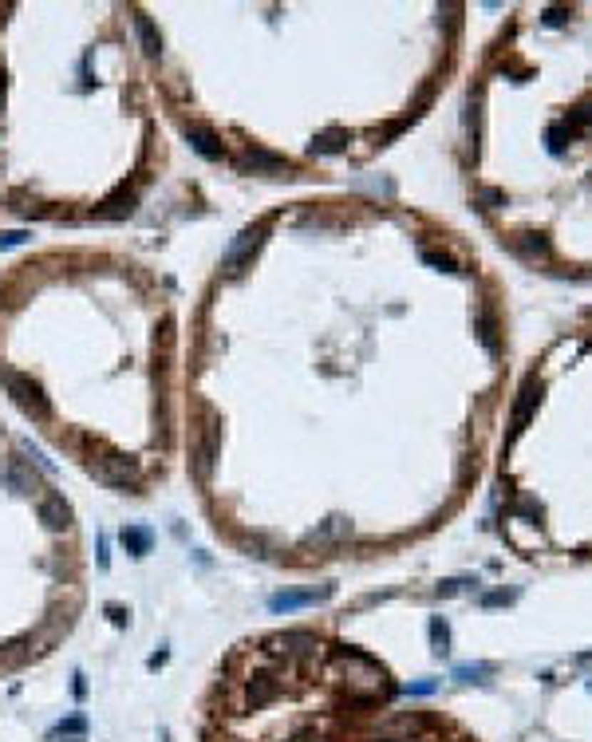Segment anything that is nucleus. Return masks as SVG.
Returning <instances> with one entry per match:
<instances>
[{
	"instance_id": "a878e982",
	"label": "nucleus",
	"mask_w": 592,
	"mask_h": 742,
	"mask_svg": "<svg viewBox=\"0 0 592 742\" xmlns=\"http://www.w3.org/2000/svg\"><path fill=\"white\" fill-rule=\"evenodd\" d=\"M576 123H584V127H592V103H588V107H581V115H576Z\"/></svg>"
},
{
	"instance_id": "6e6552de",
	"label": "nucleus",
	"mask_w": 592,
	"mask_h": 742,
	"mask_svg": "<svg viewBox=\"0 0 592 742\" xmlns=\"http://www.w3.org/2000/svg\"><path fill=\"white\" fill-rule=\"evenodd\" d=\"M0 478H4V486H9L12 494H20V498L36 494V478H32V470H24V462H4Z\"/></svg>"
},
{
	"instance_id": "f257e3e1",
	"label": "nucleus",
	"mask_w": 592,
	"mask_h": 742,
	"mask_svg": "<svg viewBox=\"0 0 592 742\" xmlns=\"http://www.w3.org/2000/svg\"><path fill=\"white\" fill-rule=\"evenodd\" d=\"M0 383L9 387L12 403H16V407L24 411L28 418H36V423H44V418L51 415V407H48V395H44V387L36 383L32 376H20V371H12V367H0Z\"/></svg>"
},
{
	"instance_id": "c85d7f7f",
	"label": "nucleus",
	"mask_w": 592,
	"mask_h": 742,
	"mask_svg": "<svg viewBox=\"0 0 592 742\" xmlns=\"http://www.w3.org/2000/svg\"><path fill=\"white\" fill-rule=\"evenodd\" d=\"M162 742H170V734H166V731H162Z\"/></svg>"
},
{
	"instance_id": "cd10ccee",
	"label": "nucleus",
	"mask_w": 592,
	"mask_h": 742,
	"mask_svg": "<svg viewBox=\"0 0 592 742\" xmlns=\"http://www.w3.org/2000/svg\"><path fill=\"white\" fill-rule=\"evenodd\" d=\"M0 111H4V79H0Z\"/></svg>"
},
{
	"instance_id": "423d86ee",
	"label": "nucleus",
	"mask_w": 592,
	"mask_h": 742,
	"mask_svg": "<svg viewBox=\"0 0 592 742\" xmlns=\"http://www.w3.org/2000/svg\"><path fill=\"white\" fill-rule=\"evenodd\" d=\"M237 166H241V170H253V174H285L288 158L269 154V150H245L241 158H237Z\"/></svg>"
},
{
	"instance_id": "0eeeda50",
	"label": "nucleus",
	"mask_w": 592,
	"mask_h": 742,
	"mask_svg": "<svg viewBox=\"0 0 592 742\" xmlns=\"http://www.w3.org/2000/svg\"><path fill=\"white\" fill-rule=\"evenodd\" d=\"M328 597H332L328 584H324L320 592H316V589H308V592H277V597H269V608H272V612H296V608L316 604V600H328Z\"/></svg>"
},
{
	"instance_id": "bb28decb",
	"label": "nucleus",
	"mask_w": 592,
	"mask_h": 742,
	"mask_svg": "<svg viewBox=\"0 0 592 742\" xmlns=\"http://www.w3.org/2000/svg\"><path fill=\"white\" fill-rule=\"evenodd\" d=\"M162 664H166V651H158V656L146 659V667H162Z\"/></svg>"
},
{
	"instance_id": "4be33fe9",
	"label": "nucleus",
	"mask_w": 592,
	"mask_h": 742,
	"mask_svg": "<svg viewBox=\"0 0 592 742\" xmlns=\"http://www.w3.org/2000/svg\"><path fill=\"white\" fill-rule=\"evenodd\" d=\"M486 671H490V667H458V679L474 683V679H478V675H486ZM478 683H482V679H478Z\"/></svg>"
},
{
	"instance_id": "aec40b11",
	"label": "nucleus",
	"mask_w": 592,
	"mask_h": 742,
	"mask_svg": "<svg viewBox=\"0 0 592 742\" xmlns=\"http://www.w3.org/2000/svg\"><path fill=\"white\" fill-rule=\"evenodd\" d=\"M107 612H111V624H118V628H127V624H131V612H127V608L107 604Z\"/></svg>"
},
{
	"instance_id": "5701e85b",
	"label": "nucleus",
	"mask_w": 592,
	"mask_h": 742,
	"mask_svg": "<svg viewBox=\"0 0 592 742\" xmlns=\"http://www.w3.org/2000/svg\"><path fill=\"white\" fill-rule=\"evenodd\" d=\"M434 691V683L427 679V683H407V695H431Z\"/></svg>"
},
{
	"instance_id": "dca6fc26",
	"label": "nucleus",
	"mask_w": 592,
	"mask_h": 742,
	"mask_svg": "<svg viewBox=\"0 0 592 742\" xmlns=\"http://www.w3.org/2000/svg\"><path fill=\"white\" fill-rule=\"evenodd\" d=\"M56 731H59V734H76V738H83V734H87V718L71 715V718H63V723H59Z\"/></svg>"
},
{
	"instance_id": "1a4fd4ad",
	"label": "nucleus",
	"mask_w": 592,
	"mask_h": 742,
	"mask_svg": "<svg viewBox=\"0 0 592 742\" xmlns=\"http://www.w3.org/2000/svg\"><path fill=\"white\" fill-rule=\"evenodd\" d=\"M118 541H123V549H127L131 557H146L154 549V529H146V525H123Z\"/></svg>"
},
{
	"instance_id": "a211bd4d",
	"label": "nucleus",
	"mask_w": 592,
	"mask_h": 742,
	"mask_svg": "<svg viewBox=\"0 0 592 742\" xmlns=\"http://www.w3.org/2000/svg\"><path fill=\"white\" fill-rule=\"evenodd\" d=\"M423 261H427V264H434V269H442V273H454V261H450L446 253H431V249H427V253H423Z\"/></svg>"
},
{
	"instance_id": "9d476101",
	"label": "nucleus",
	"mask_w": 592,
	"mask_h": 742,
	"mask_svg": "<svg viewBox=\"0 0 592 742\" xmlns=\"http://www.w3.org/2000/svg\"><path fill=\"white\" fill-rule=\"evenodd\" d=\"M537 399H541V383L537 379H525V387H521V399H517V407H514V435L529 423V415H533V407H537Z\"/></svg>"
},
{
	"instance_id": "7ed1b4c3",
	"label": "nucleus",
	"mask_w": 592,
	"mask_h": 742,
	"mask_svg": "<svg viewBox=\"0 0 592 742\" xmlns=\"http://www.w3.org/2000/svg\"><path fill=\"white\" fill-rule=\"evenodd\" d=\"M265 230H269V225L257 222V225H249V230L237 233V241L229 245V253H225V273L229 277H237L249 261H253V253L261 249V241H265Z\"/></svg>"
},
{
	"instance_id": "393cba45",
	"label": "nucleus",
	"mask_w": 592,
	"mask_h": 742,
	"mask_svg": "<svg viewBox=\"0 0 592 742\" xmlns=\"http://www.w3.org/2000/svg\"><path fill=\"white\" fill-rule=\"evenodd\" d=\"M561 20H565V9H549V12H545V24H561Z\"/></svg>"
},
{
	"instance_id": "b1692460",
	"label": "nucleus",
	"mask_w": 592,
	"mask_h": 742,
	"mask_svg": "<svg viewBox=\"0 0 592 742\" xmlns=\"http://www.w3.org/2000/svg\"><path fill=\"white\" fill-rule=\"evenodd\" d=\"M71 691H76V699H83V695H87V683H83V671H76V683H71Z\"/></svg>"
},
{
	"instance_id": "f3484780",
	"label": "nucleus",
	"mask_w": 592,
	"mask_h": 742,
	"mask_svg": "<svg viewBox=\"0 0 592 742\" xmlns=\"http://www.w3.org/2000/svg\"><path fill=\"white\" fill-rule=\"evenodd\" d=\"M272 695H277V687H269V683H257V687H249V703H253V707H261V703H269Z\"/></svg>"
},
{
	"instance_id": "2eb2a0df",
	"label": "nucleus",
	"mask_w": 592,
	"mask_h": 742,
	"mask_svg": "<svg viewBox=\"0 0 592 742\" xmlns=\"http://www.w3.org/2000/svg\"><path fill=\"white\" fill-rule=\"evenodd\" d=\"M431 640H434V651H439V656H446V651H450V632H446V624H442L439 616L431 620Z\"/></svg>"
},
{
	"instance_id": "412c9836",
	"label": "nucleus",
	"mask_w": 592,
	"mask_h": 742,
	"mask_svg": "<svg viewBox=\"0 0 592 742\" xmlns=\"http://www.w3.org/2000/svg\"><path fill=\"white\" fill-rule=\"evenodd\" d=\"M95 553H99V569H111V553H107V537L99 533V541H95Z\"/></svg>"
},
{
	"instance_id": "f03ea898",
	"label": "nucleus",
	"mask_w": 592,
	"mask_h": 742,
	"mask_svg": "<svg viewBox=\"0 0 592 742\" xmlns=\"http://www.w3.org/2000/svg\"><path fill=\"white\" fill-rule=\"evenodd\" d=\"M91 474L99 482H107V486H115V490H138V462L135 458H127V454H118V450H99V454H91Z\"/></svg>"
},
{
	"instance_id": "4468645a",
	"label": "nucleus",
	"mask_w": 592,
	"mask_h": 742,
	"mask_svg": "<svg viewBox=\"0 0 592 742\" xmlns=\"http://www.w3.org/2000/svg\"><path fill=\"white\" fill-rule=\"evenodd\" d=\"M280 644H285L292 656H305V651L316 648V636H308V632H285V636H280Z\"/></svg>"
},
{
	"instance_id": "c756f323",
	"label": "nucleus",
	"mask_w": 592,
	"mask_h": 742,
	"mask_svg": "<svg viewBox=\"0 0 592 742\" xmlns=\"http://www.w3.org/2000/svg\"><path fill=\"white\" fill-rule=\"evenodd\" d=\"M68 742H83V738H68Z\"/></svg>"
},
{
	"instance_id": "ddd939ff",
	"label": "nucleus",
	"mask_w": 592,
	"mask_h": 742,
	"mask_svg": "<svg viewBox=\"0 0 592 742\" xmlns=\"http://www.w3.org/2000/svg\"><path fill=\"white\" fill-rule=\"evenodd\" d=\"M344 143H347V130L332 127V130H324V135L312 138V150L316 154H336V150H344Z\"/></svg>"
},
{
	"instance_id": "20e7f679",
	"label": "nucleus",
	"mask_w": 592,
	"mask_h": 742,
	"mask_svg": "<svg viewBox=\"0 0 592 742\" xmlns=\"http://www.w3.org/2000/svg\"><path fill=\"white\" fill-rule=\"evenodd\" d=\"M36 513H40L44 529H51V533L68 529V521H71V510H68V502H63V494H44L40 502H36Z\"/></svg>"
},
{
	"instance_id": "39448f33",
	"label": "nucleus",
	"mask_w": 592,
	"mask_h": 742,
	"mask_svg": "<svg viewBox=\"0 0 592 742\" xmlns=\"http://www.w3.org/2000/svg\"><path fill=\"white\" fill-rule=\"evenodd\" d=\"M186 138H190V146H194L202 158H210V163H218L221 154H225V146H221V138L213 135L205 123H186Z\"/></svg>"
},
{
	"instance_id": "6ab92c4d",
	"label": "nucleus",
	"mask_w": 592,
	"mask_h": 742,
	"mask_svg": "<svg viewBox=\"0 0 592 742\" xmlns=\"http://www.w3.org/2000/svg\"><path fill=\"white\" fill-rule=\"evenodd\" d=\"M24 241H28V233H24V230L0 233V249H16V245H24Z\"/></svg>"
},
{
	"instance_id": "f8f14e48",
	"label": "nucleus",
	"mask_w": 592,
	"mask_h": 742,
	"mask_svg": "<svg viewBox=\"0 0 592 742\" xmlns=\"http://www.w3.org/2000/svg\"><path fill=\"white\" fill-rule=\"evenodd\" d=\"M135 214V194H115L107 205H99L95 210V217H103V222H118V217Z\"/></svg>"
},
{
	"instance_id": "9b49d317",
	"label": "nucleus",
	"mask_w": 592,
	"mask_h": 742,
	"mask_svg": "<svg viewBox=\"0 0 592 742\" xmlns=\"http://www.w3.org/2000/svg\"><path fill=\"white\" fill-rule=\"evenodd\" d=\"M131 24H135V36H138V43H143V56H158L162 51V40H158V28L150 24V16H135L131 20Z\"/></svg>"
}]
</instances>
